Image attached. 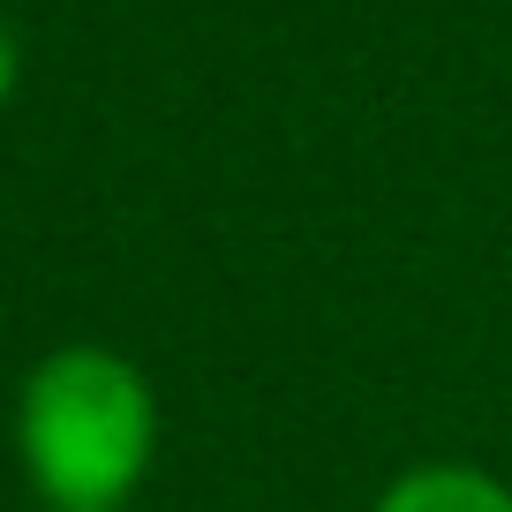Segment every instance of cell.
<instances>
[{
	"label": "cell",
	"instance_id": "obj_1",
	"mask_svg": "<svg viewBox=\"0 0 512 512\" xmlns=\"http://www.w3.org/2000/svg\"><path fill=\"white\" fill-rule=\"evenodd\" d=\"M16 460L46 512H128L159 460V392L121 347L68 339L16 392Z\"/></svg>",
	"mask_w": 512,
	"mask_h": 512
},
{
	"label": "cell",
	"instance_id": "obj_2",
	"mask_svg": "<svg viewBox=\"0 0 512 512\" xmlns=\"http://www.w3.org/2000/svg\"><path fill=\"white\" fill-rule=\"evenodd\" d=\"M369 512H512V482L475 460H415L369 497Z\"/></svg>",
	"mask_w": 512,
	"mask_h": 512
},
{
	"label": "cell",
	"instance_id": "obj_3",
	"mask_svg": "<svg viewBox=\"0 0 512 512\" xmlns=\"http://www.w3.org/2000/svg\"><path fill=\"white\" fill-rule=\"evenodd\" d=\"M16 83H23V46H16V23L0 16V106L16 98Z\"/></svg>",
	"mask_w": 512,
	"mask_h": 512
}]
</instances>
